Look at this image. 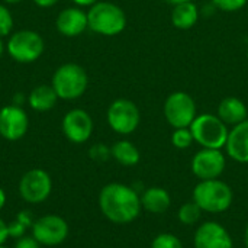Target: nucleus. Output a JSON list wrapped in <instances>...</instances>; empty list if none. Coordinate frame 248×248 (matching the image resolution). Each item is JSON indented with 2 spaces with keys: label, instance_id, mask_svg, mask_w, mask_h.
Here are the masks:
<instances>
[{
  "label": "nucleus",
  "instance_id": "nucleus-1",
  "mask_svg": "<svg viewBox=\"0 0 248 248\" xmlns=\"http://www.w3.org/2000/svg\"><path fill=\"white\" fill-rule=\"evenodd\" d=\"M99 208L106 219L118 225L134 222L142 211L138 192L124 183H108L99 193Z\"/></svg>",
  "mask_w": 248,
  "mask_h": 248
},
{
  "label": "nucleus",
  "instance_id": "nucleus-2",
  "mask_svg": "<svg viewBox=\"0 0 248 248\" xmlns=\"http://www.w3.org/2000/svg\"><path fill=\"white\" fill-rule=\"evenodd\" d=\"M193 202L208 214H222L234 202V192L230 185L221 179L201 180L193 189Z\"/></svg>",
  "mask_w": 248,
  "mask_h": 248
},
{
  "label": "nucleus",
  "instance_id": "nucleus-3",
  "mask_svg": "<svg viewBox=\"0 0 248 248\" xmlns=\"http://www.w3.org/2000/svg\"><path fill=\"white\" fill-rule=\"evenodd\" d=\"M89 29L103 36H115L126 28L124 9L112 1H97L87 12Z\"/></svg>",
  "mask_w": 248,
  "mask_h": 248
},
{
  "label": "nucleus",
  "instance_id": "nucleus-4",
  "mask_svg": "<svg viewBox=\"0 0 248 248\" xmlns=\"http://www.w3.org/2000/svg\"><path fill=\"white\" fill-rule=\"evenodd\" d=\"M87 84L89 76L86 70L76 62L60 65L51 80V86L54 87L58 99L62 100H76L81 97L87 89Z\"/></svg>",
  "mask_w": 248,
  "mask_h": 248
},
{
  "label": "nucleus",
  "instance_id": "nucleus-5",
  "mask_svg": "<svg viewBox=\"0 0 248 248\" xmlns=\"http://www.w3.org/2000/svg\"><path fill=\"white\" fill-rule=\"evenodd\" d=\"M189 128L195 142L199 144L202 148H212V150L225 148L230 129L228 125L222 122L218 115L214 113L198 115Z\"/></svg>",
  "mask_w": 248,
  "mask_h": 248
},
{
  "label": "nucleus",
  "instance_id": "nucleus-6",
  "mask_svg": "<svg viewBox=\"0 0 248 248\" xmlns=\"http://www.w3.org/2000/svg\"><path fill=\"white\" fill-rule=\"evenodd\" d=\"M7 54L12 60L20 64H29L36 61L45 51L44 38L31 29H22L10 35L7 45Z\"/></svg>",
  "mask_w": 248,
  "mask_h": 248
},
{
  "label": "nucleus",
  "instance_id": "nucleus-7",
  "mask_svg": "<svg viewBox=\"0 0 248 248\" xmlns=\"http://www.w3.org/2000/svg\"><path fill=\"white\" fill-rule=\"evenodd\" d=\"M163 113L166 121L174 129L189 128L198 116V109L193 97L186 92H173L167 96Z\"/></svg>",
  "mask_w": 248,
  "mask_h": 248
},
{
  "label": "nucleus",
  "instance_id": "nucleus-8",
  "mask_svg": "<svg viewBox=\"0 0 248 248\" xmlns=\"http://www.w3.org/2000/svg\"><path fill=\"white\" fill-rule=\"evenodd\" d=\"M106 119L113 132L129 135L137 131L141 122V112L132 100L116 99L109 105Z\"/></svg>",
  "mask_w": 248,
  "mask_h": 248
},
{
  "label": "nucleus",
  "instance_id": "nucleus-9",
  "mask_svg": "<svg viewBox=\"0 0 248 248\" xmlns=\"http://www.w3.org/2000/svg\"><path fill=\"white\" fill-rule=\"evenodd\" d=\"M52 192L51 176L42 169H32L26 171L19 180V195L28 203H42Z\"/></svg>",
  "mask_w": 248,
  "mask_h": 248
},
{
  "label": "nucleus",
  "instance_id": "nucleus-10",
  "mask_svg": "<svg viewBox=\"0 0 248 248\" xmlns=\"http://www.w3.org/2000/svg\"><path fill=\"white\" fill-rule=\"evenodd\" d=\"M32 237L45 247H54L64 243L68 237V224L58 215H45L33 221Z\"/></svg>",
  "mask_w": 248,
  "mask_h": 248
},
{
  "label": "nucleus",
  "instance_id": "nucleus-11",
  "mask_svg": "<svg viewBox=\"0 0 248 248\" xmlns=\"http://www.w3.org/2000/svg\"><path fill=\"white\" fill-rule=\"evenodd\" d=\"M227 167V158L222 150L202 148L199 150L190 163L192 173L199 180L219 179Z\"/></svg>",
  "mask_w": 248,
  "mask_h": 248
},
{
  "label": "nucleus",
  "instance_id": "nucleus-12",
  "mask_svg": "<svg viewBox=\"0 0 248 248\" xmlns=\"http://www.w3.org/2000/svg\"><path fill=\"white\" fill-rule=\"evenodd\" d=\"M61 128L70 142L84 144L93 134V119L84 109H71L64 115Z\"/></svg>",
  "mask_w": 248,
  "mask_h": 248
},
{
  "label": "nucleus",
  "instance_id": "nucleus-13",
  "mask_svg": "<svg viewBox=\"0 0 248 248\" xmlns=\"http://www.w3.org/2000/svg\"><path fill=\"white\" fill-rule=\"evenodd\" d=\"M29 128L28 113L22 106L7 105L0 109V135L7 141H19Z\"/></svg>",
  "mask_w": 248,
  "mask_h": 248
},
{
  "label": "nucleus",
  "instance_id": "nucleus-14",
  "mask_svg": "<svg viewBox=\"0 0 248 248\" xmlns=\"http://www.w3.org/2000/svg\"><path fill=\"white\" fill-rule=\"evenodd\" d=\"M195 248H234V241L228 230L217 221L202 222L193 235Z\"/></svg>",
  "mask_w": 248,
  "mask_h": 248
},
{
  "label": "nucleus",
  "instance_id": "nucleus-15",
  "mask_svg": "<svg viewBox=\"0 0 248 248\" xmlns=\"http://www.w3.org/2000/svg\"><path fill=\"white\" fill-rule=\"evenodd\" d=\"M55 26L58 32L67 38L78 36L89 28L87 12L80 7H67L58 13Z\"/></svg>",
  "mask_w": 248,
  "mask_h": 248
},
{
  "label": "nucleus",
  "instance_id": "nucleus-16",
  "mask_svg": "<svg viewBox=\"0 0 248 248\" xmlns=\"http://www.w3.org/2000/svg\"><path fill=\"white\" fill-rule=\"evenodd\" d=\"M225 150L234 161L248 164V119L230 129Z\"/></svg>",
  "mask_w": 248,
  "mask_h": 248
},
{
  "label": "nucleus",
  "instance_id": "nucleus-17",
  "mask_svg": "<svg viewBox=\"0 0 248 248\" xmlns=\"http://www.w3.org/2000/svg\"><path fill=\"white\" fill-rule=\"evenodd\" d=\"M222 122H225L228 126H235L248 119L247 105L234 96L225 97L218 105V113H217Z\"/></svg>",
  "mask_w": 248,
  "mask_h": 248
},
{
  "label": "nucleus",
  "instance_id": "nucleus-18",
  "mask_svg": "<svg viewBox=\"0 0 248 248\" xmlns=\"http://www.w3.org/2000/svg\"><path fill=\"white\" fill-rule=\"evenodd\" d=\"M141 205L144 211L154 214V215H161L167 212L169 208L171 206V198H170V193L164 187L153 186L142 192Z\"/></svg>",
  "mask_w": 248,
  "mask_h": 248
},
{
  "label": "nucleus",
  "instance_id": "nucleus-19",
  "mask_svg": "<svg viewBox=\"0 0 248 248\" xmlns=\"http://www.w3.org/2000/svg\"><path fill=\"white\" fill-rule=\"evenodd\" d=\"M199 20V9L193 1H185L173 6L171 10V23L174 28L187 31L193 28Z\"/></svg>",
  "mask_w": 248,
  "mask_h": 248
},
{
  "label": "nucleus",
  "instance_id": "nucleus-20",
  "mask_svg": "<svg viewBox=\"0 0 248 248\" xmlns=\"http://www.w3.org/2000/svg\"><path fill=\"white\" fill-rule=\"evenodd\" d=\"M58 96L54 90V87L49 84H41L36 86L28 96L29 106L36 112H48L57 105Z\"/></svg>",
  "mask_w": 248,
  "mask_h": 248
},
{
  "label": "nucleus",
  "instance_id": "nucleus-21",
  "mask_svg": "<svg viewBox=\"0 0 248 248\" xmlns=\"http://www.w3.org/2000/svg\"><path fill=\"white\" fill-rule=\"evenodd\" d=\"M110 154H112V158H115L116 163H119L121 166H125V167L137 166L140 163V160H141L140 150L137 148L135 144H132L128 140L116 141L110 147Z\"/></svg>",
  "mask_w": 248,
  "mask_h": 248
},
{
  "label": "nucleus",
  "instance_id": "nucleus-22",
  "mask_svg": "<svg viewBox=\"0 0 248 248\" xmlns=\"http://www.w3.org/2000/svg\"><path fill=\"white\" fill-rule=\"evenodd\" d=\"M201 217H202V209L193 201L183 203L177 211V219L180 221V224H183L186 227L198 224Z\"/></svg>",
  "mask_w": 248,
  "mask_h": 248
},
{
  "label": "nucleus",
  "instance_id": "nucleus-23",
  "mask_svg": "<svg viewBox=\"0 0 248 248\" xmlns=\"http://www.w3.org/2000/svg\"><path fill=\"white\" fill-rule=\"evenodd\" d=\"M195 142L190 128H177L171 134V144L177 150H186Z\"/></svg>",
  "mask_w": 248,
  "mask_h": 248
},
{
  "label": "nucleus",
  "instance_id": "nucleus-24",
  "mask_svg": "<svg viewBox=\"0 0 248 248\" xmlns=\"http://www.w3.org/2000/svg\"><path fill=\"white\" fill-rule=\"evenodd\" d=\"M150 248H185L180 238L171 232H161L151 241Z\"/></svg>",
  "mask_w": 248,
  "mask_h": 248
},
{
  "label": "nucleus",
  "instance_id": "nucleus-25",
  "mask_svg": "<svg viewBox=\"0 0 248 248\" xmlns=\"http://www.w3.org/2000/svg\"><path fill=\"white\" fill-rule=\"evenodd\" d=\"M13 29V16L10 10L0 3V38L7 36Z\"/></svg>",
  "mask_w": 248,
  "mask_h": 248
},
{
  "label": "nucleus",
  "instance_id": "nucleus-26",
  "mask_svg": "<svg viewBox=\"0 0 248 248\" xmlns=\"http://www.w3.org/2000/svg\"><path fill=\"white\" fill-rule=\"evenodd\" d=\"M89 155L92 160L97 161V163H105L108 161L112 154H110V148L105 144H94L90 150H89Z\"/></svg>",
  "mask_w": 248,
  "mask_h": 248
},
{
  "label": "nucleus",
  "instance_id": "nucleus-27",
  "mask_svg": "<svg viewBox=\"0 0 248 248\" xmlns=\"http://www.w3.org/2000/svg\"><path fill=\"white\" fill-rule=\"evenodd\" d=\"M248 0H212L214 6L222 12H237V10H241L246 4H247Z\"/></svg>",
  "mask_w": 248,
  "mask_h": 248
},
{
  "label": "nucleus",
  "instance_id": "nucleus-28",
  "mask_svg": "<svg viewBox=\"0 0 248 248\" xmlns=\"http://www.w3.org/2000/svg\"><path fill=\"white\" fill-rule=\"evenodd\" d=\"M7 227H9V237L10 238H20V237H23L25 235V232H26V227L20 222V221H17V219H15L13 222H10V224H7Z\"/></svg>",
  "mask_w": 248,
  "mask_h": 248
},
{
  "label": "nucleus",
  "instance_id": "nucleus-29",
  "mask_svg": "<svg viewBox=\"0 0 248 248\" xmlns=\"http://www.w3.org/2000/svg\"><path fill=\"white\" fill-rule=\"evenodd\" d=\"M39 243L32 237V235H23L16 240L13 248H39Z\"/></svg>",
  "mask_w": 248,
  "mask_h": 248
},
{
  "label": "nucleus",
  "instance_id": "nucleus-30",
  "mask_svg": "<svg viewBox=\"0 0 248 248\" xmlns=\"http://www.w3.org/2000/svg\"><path fill=\"white\" fill-rule=\"evenodd\" d=\"M16 219L20 221L26 228L32 227V224H33V219H32V215H31L29 211H20V212L16 215Z\"/></svg>",
  "mask_w": 248,
  "mask_h": 248
},
{
  "label": "nucleus",
  "instance_id": "nucleus-31",
  "mask_svg": "<svg viewBox=\"0 0 248 248\" xmlns=\"http://www.w3.org/2000/svg\"><path fill=\"white\" fill-rule=\"evenodd\" d=\"M9 237V227L7 224L0 218V246H4V243L7 241Z\"/></svg>",
  "mask_w": 248,
  "mask_h": 248
},
{
  "label": "nucleus",
  "instance_id": "nucleus-32",
  "mask_svg": "<svg viewBox=\"0 0 248 248\" xmlns=\"http://www.w3.org/2000/svg\"><path fill=\"white\" fill-rule=\"evenodd\" d=\"M33 3H35L36 6H39V7L46 9V7H52V6H55V4L58 3V0H33Z\"/></svg>",
  "mask_w": 248,
  "mask_h": 248
},
{
  "label": "nucleus",
  "instance_id": "nucleus-33",
  "mask_svg": "<svg viewBox=\"0 0 248 248\" xmlns=\"http://www.w3.org/2000/svg\"><path fill=\"white\" fill-rule=\"evenodd\" d=\"M74 4H77L78 7H86V6H93L94 3H97L99 0H71Z\"/></svg>",
  "mask_w": 248,
  "mask_h": 248
},
{
  "label": "nucleus",
  "instance_id": "nucleus-34",
  "mask_svg": "<svg viewBox=\"0 0 248 248\" xmlns=\"http://www.w3.org/2000/svg\"><path fill=\"white\" fill-rule=\"evenodd\" d=\"M23 100H25V97H23L22 93H16V94L13 96V105H16V106H22Z\"/></svg>",
  "mask_w": 248,
  "mask_h": 248
},
{
  "label": "nucleus",
  "instance_id": "nucleus-35",
  "mask_svg": "<svg viewBox=\"0 0 248 248\" xmlns=\"http://www.w3.org/2000/svg\"><path fill=\"white\" fill-rule=\"evenodd\" d=\"M4 205H6V193H4V190L0 187V211L4 208Z\"/></svg>",
  "mask_w": 248,
  "mask_h": 248
},
{
  "label": "nucleus",
  "instance_id": "nucleus-36",
  "mask_svg": "<svg viewBox=\"0 0 248 248\" xmlns=\"http://www.w3.org/2000/svg\"><path fill=\"white\" fill-rule=\"evenodd\" d=\"M164 1L169 3V4L176 6V4H180V3H185V1H192V0H164Z\"/></svg>",
  "mask_w": 248,
  "mask_h": 248
},
{
  "label": "nucleus",
  "instance_id": "nucleus-37",
  "mask_svg": "<svg viewBox=\"0 0 248 248\" xmlns=\"http://www.w3.org/2000/svg\"><path fill=\"white\" fill-rule=\"evenodd\" d=\"M244 246H246V248H248V224L244 230Z\"/></svg>",
  "mask_w": 248,
  "mask_h": 248
},
{
  "label": "nucleus",
  "instance_id": "nucleus-38",
  "mask_svg": "<svg viewBox=\"0 0 248 248\" xmlns=\"http://www.w3.org/2000/svg\"><path fill=\"white\" fill-rule=\"evenodd\" d=\"M3 52H4V44H3V41H1V38H0V58H1Z\"/></svg>",
  "mask_w": 248,
  "mask_h": 248
},
{
  "label": "nucleus",
  "instance_id": "nucleus-39",
  "mask_svg": "<svg viewBox=\"0 0 248 248\" xmlns=\"http://www.w3.org/2000/svg\"><path fill=\"white\" fill-rule=\"evenodd\" d=\"M6 3H9V4H16V3H20L22 0H4Z\"/></svg>",
  "mask_w": 248,
  "mask_h": 248
},
{
  "label": "nucleus",
  "instance_id": "nucleus-40",
  "mask_svg": "<svg viewBox=\"0 0 248 248\" xmlns=\"http://www.w3.org/2000/svg\"><path fill=\"white\" fill-rule=\"evenodd\" d=\"M0 248H7V247H4V246H0Z\"/></svg>",
  "mask_w": 248,
  "mask_h": 248
},
{
  "label": "nucleus",
  "instance_id": "nucleus-41",
  "mask_svg": "<svg viewBox=\"0 0 248 248\" xmlns=\"http://www.w3.org/2000/svg\"><path fill=\"white\" fill-rule=\"evenodd\" d=\"M247 58H248V46H247Z\"/></svg>",
  "mask_w": 248,
  "mask_h": 248
}]
</instances>
